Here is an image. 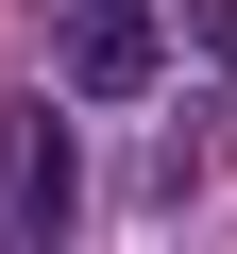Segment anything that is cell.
Returning <instances> with one entry per match:
<instances>
[{
	"instance_id": "6da1fadb",
	"label": "cell",
	"mask_w": 237,
	"mask_h": 254,
	"mask_svg": "<svg viewBox=\"0 0 237 254\" xmlns=\"http://www.w3.org/2000/svg\"><path fill=\"white\" fill-rule=\"evenodd\" d=\"M68 220H85V136H68V102L34 85V102H0V237L51 254Z\"/></svg>"
},
{
	"instance_id": "7a4b0ae2",
	"label": "cell",
	"mask_w": 237,
	"mask_h": 254,
	"mask_svg": "<svg viewBox=\"0 0 237 254\" xmlns=\"http://www.w3.org/2000/svg\"><path fill=\"white\" fill-rule=\"evenodd\" d=\"M170 68V17H153V0H68V17H51V85L68 102H136Z\"/></svg>"
}]
</instances>
